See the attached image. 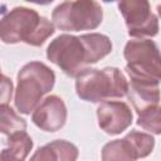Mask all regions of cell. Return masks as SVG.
Returning <instances> with one entry per match:
<instances>
[{
	"label": "cell",
	"instance_id": "5",
	"mask_svg": "<svg viewBox=\"0 0 161 161\" xmlns=\"http://www.w3.org/2000/svg\"><path fill=\"white\" fill-rule=\"evenodd\" d=\"M127 60L126 72L130 77L147 80H161V53L155 42L138 39L127 42L123 50Z\"/></svg>",
	"mask_w": 161,
	"mask_h": 161
},
{
	"label": "cell",
	"instance_id": "8",
	"mask_svg": "<svg viewBox=\"0 0 161 161\" xmlns=\"http://www.w3.org/2000/svg\"><path fill=\"white\" fill-rule=\"evenodd\" d=\"M98 126L108 135H118L132 123L130 107L121 101H106L97 108Z\"/></svg>",
	"mask_w": 161,
	"mask_h": 161
},
{
	"label": "cell",
	"instance_id": "19",
	"mask_svg": "<svg viewBox=\"0 0 161 161\" xmlns=\"http://www.w3.org/2000/svg\"><path fill=\"white\" fill-rule=\"evenodd\" d=\"M13 94V83L6 75H1V104H8Z\"/></svg>",
	"mask_w": 161,
	"mask_h": 161
},
{
	"label": "cell",
	"instance_id": "2",
	"mask_svg": "<svg viewBox=\"0 0 161 161\" xmlns=\"http://www.w3.org/2000/svg\"><path fill=\"white\" fill-rule=\"evenodd\" d=\"M75 91L83 101L93 103L106 102L108 98H122L127 96L128 83L118 68H86L75 77Z\"/></svg>",
	"mask_w": 161,
	"mask_h": 161
},
{
	"label": "cell",
	"instance_id": "12",
	"mask_svg": "<svg viewBox=\"0 0 161 161\" xmlns=\"http://www.w3.org/2000/svg\"><path fill=\"white\" fill-rule=\"evenodd\" d=\"M79 38L84 44L88 64L97 63L112 52V43L107 35L99 33H91L83 34Z\"/></svg>",
	"mask_w": 161,
	"mask_h": 161
},
{
	"label": "cell",
	"instance_id": "13",
	"mask_svg": "<svg viewBox=\"0 0 161 161\" xmlns=\"http://www.w3.org/2000/svg\"><path fill=\"white\" fill-rule=\"evenodd\" d=\"M137 155L132 145L126 140H114L102 148V161H136Z\"/></svg>",
	"mask_w": 161,
	"mask_h": 161
},
{
	"label": "cell",
	"instance_id": "3",
	"mask_svg": "<svg viewBox=\"0 0 161 161\" xmlns=\"http://www.w3.org/2000/svg\"><path fill=\"white\" fill-rule=\"evenodd\" d=\"M55 83L54 72L42 62H30L18 73L15 91V107L20 113L29 114L34 111L43 96L49 93Z\"/></svg>",
	"mask_w": 161,
	"mask_h": 161
},
{
	"label": "cell",
	"instance_id": "1",
	"mask_svg": "<svg viewBox=\"0 0 161 161\" xmlns=\"http://www.w3.org/2000/svg\"><path fill=\"white\" fill-rule=\"evenodd\" d=\"M54 25L35 10L16 6L3 16L0 23V38L6 44L26 43L40 47L54 34Z\"/></svg>",
	"mask_w": 161,
	"mask_h": 161
},
{
	"label": "cell",
	"instance_id": "10",
	"mask_svg": "<svg viewBox=\"0 0 161 161\" xmlns=\"http://www.w3.org/2000/svg\"><path fill=\"white\" fill-rule=\"evenodd\" d=\"M130 80L127 97L138 114L145 109L158 104L160 88L157 82L137 77H130Z\"/></svg>",
	"mask_w": 161,
	"mask_h": 161
},
{
	"label": "cell",
	"instance_id": "17",
	"mask_svg": "<svg viewBox=\"0 0 161 161\" xmlns=\"http://www.w3.org/2000/svg\"><path fill=\"white\" fill-rule=\"evenodd\" d=\"M49 145L55 150L59 161H77L78 148L73 143L65 140H55Z\"/></svg>",
	"mask_w": 161,
	"mask_h": 161
},
{
	"label": "cell",
	"instance_id": "15",
	"mask_svg": "<svg viewBox=\"0 0 161 161\" xmlns=\"http://www.w3.org/2000/svg\"><path fill=\"white\" fill-rule=\"evenodd\" d=\"M135 148L137 158H143L146 156H148L155 146V140L151 135L148 133H143V132H138V131H131L130 133L126 135L125 137Z\"/></svg>",
	"mask_w": 161,
	"mask_h": 161
},
{
	"label": "cell",
	"instance_id": "21",
	"mask_svg": "<svg viewBox=\"0 0 161 161\" xmlns=\"http://www.w3.org/2000/svg\"><path fill=\"white\" fill-rule=\"evenodd\" d=\"M0 161H9V160H3V158H0Z\"/></svg>",
	"mask_w": 161,
	"mask_h": 161
},
{
	"label": "cell",
	"instance_id": "14",
	"mask_svg": "<svg viewBox=\"0 0 161 161\" xmlns=\"http://www.w3.org/2000/svg\"><path fill=\"white\" fill-rule=\"evenodd\" d=\"M1 112V121H0V131L4 136H9L15 132L25 131L26 130V122L24 118L19 117L11 107L8 104H1L0 107Z\"/></svg>",
	"mask_w": 161,
	"mask_h": 161
},
{
	"label": "cell",
	"instance_id": "6",
	"mask_svg": "<svg viewBox=\"0 0 161 161\" xmlns=\"http://www.w3.org/2000/svg\"><path fill=\"white\" fill-rule=\"evenodd\" d=\"M47 58L69 77H77L88 64L83 42L79 36L69 34L57 36L48 45Z\"/></svg>",
	"mask_w": 161,
	"mask_h": 161
},
{
	"label": "cell",
	"instance_id": "7",
	"mask_svg": "<svg viewBox=\"0 0 161 161\" xmlns=\"http://www.w3.org/2000/svg\"><path fill=\"white\" fill-rule=\"evenodd\" d=\"M118 9L125 19L128 34L135 38L155 36L158 33L157 16L151 11L146 0H123L118 3Z\"/></svg>",
	"mask_w": 161,
	"mask_h": 161
},
{
	"label": "cell",
	"instance_id": "11",
	"mask_svg": "<svg viewBox=\"0 0 161 161\" xmlns=\"http://www.w3.org/2000/svg\"><path fill=\"white\" fill-rule=\"evenodd\" d=\"M33 147V141L25 131L6 136L3 142L0 158L9 161H24Z\"/></svg>",
	"mask_w": 161,
	"mask_h": 161
},
{
	"label": "cell",
	"instance_id": "9",
	"mask_svg": "<svg viewBox=\"0 0 161 161\" xmlns=\"http://www.w3.org/2000/svg\"><path fill=\"white\" fill-rule=\"evenodd\" d=\"M33 123L45 132L60 130L67 121V108L62 98L49 96L34 109L31 116Z\"/></svg>",
	"mask_w": 161,
	"mask_h": 161
},
{
	"label": "cell",
	"instance_id": "18",
	"mask_svg": "<svg viewBox=\"0 0 161 161\" xmlns=\"http://www.w3.org/2000/svg\"><path fill=\"white\" fill-rule=\"evenodd\" d=\"M29 161H59V160H58V155L55 150L48 143L45 146L39 147L33 153Z\"/></svg>",
	"mask_w": 161,
	"mask_h": 161
},
{
	"label": "cell",
	"instance_id": "20",
	"mask_svg": "<svg viewBox=\"0 0 161 161\" xmlns=\"http://www.w3.org/2000/svg\"><path fill=\"white\" fill-rule=\"evenodd\" d=\"M157 13H158V15H160V18H161V3L157 5Z\"/></svg>",
	"mask_w": 161,
	"mask_h": 161
},
{
	"label": "cell",
	"instance_id": "16",
	"mask_svg": "<svg viewBox=\"0 0 161 161\" xmlns=\"http://www.w3.org/2000/svg\"><path fill=\"white\" fill-rule=\"evenodd\" d=\"M137 125L151 133L161 135V106L157 104L141 112L137 118Z\"/></svg>",
	"mask_w": 161,
	"mask_h": 161
},
{
	"label": "cell",
	"instance_id": "4",
	"mask_svg": "<svg viewBox=\"0 0 161 161\" xmlns=\"http://www.w3.org/2000/svg\"><path fill=\"white\" fill-rule=\"evenodd\" d=\"M103 19V10L94 0L64 1L52 13L54 25L64 31L96 29Z\"/></svg>",
	"mask_w": 161,
	"mask_h": 161
}]
</instances>
